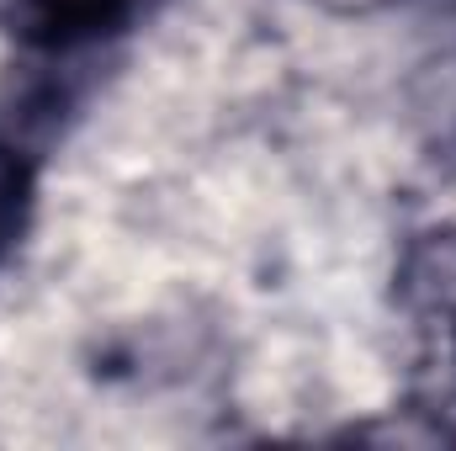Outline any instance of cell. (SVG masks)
I'll return each instance as SVG.
<instances>
[{"label":"cell","instance_id":"obj_1","mask_svg":"<svg viewBox=\"0 0 456 451\" xmlns=\"http://www.w3.org/2000/svg\"><path fill=\"white\" fill-rule=\"evenodd\" d=\"M314 5L340 11V16H366V11H371V5H382V0H314Z\"/></svg>","mask_w":456,"mask_h":451}]
</instances>
